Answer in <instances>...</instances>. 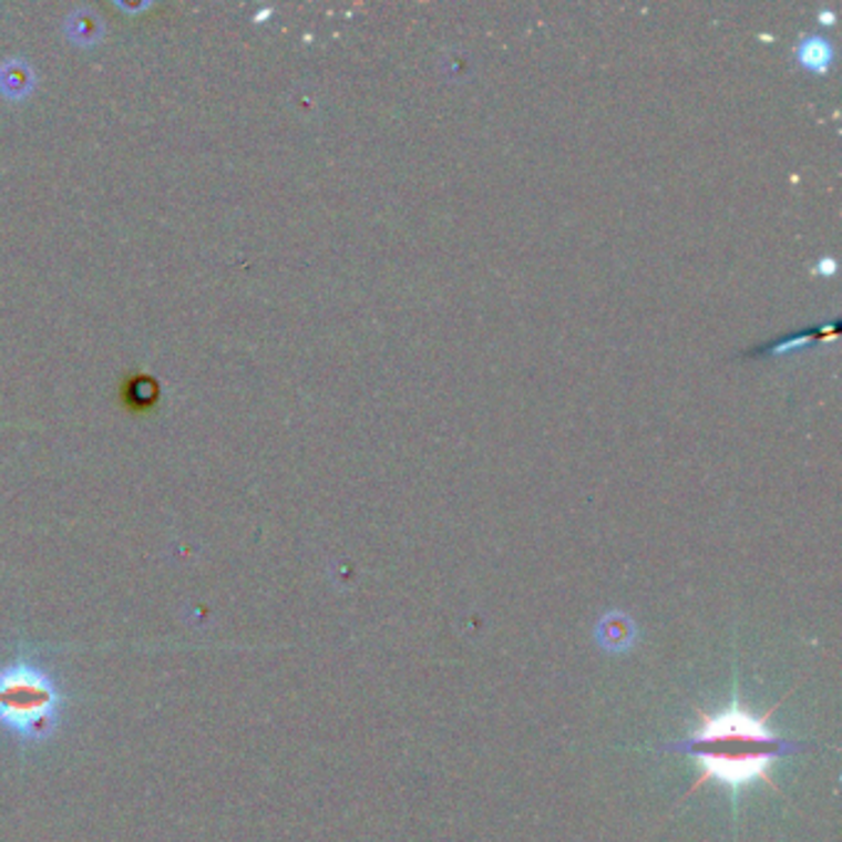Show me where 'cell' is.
Here are the masks:
<instances>
[{
  "label": "cell",
  "mask_w": 842,
  "mask_h": 842,
  "mask_svg": "<svg viewBox=\"0 0 842 842\" xmlns=\"http://www.w3.org/2000/svg\"><path fill=\"white\" fill-rule=\"evenodd\" d=\"M771 711H766L763 717L753 715L751 709L741 705L737 692H733L731 705L719 715H707V711L697 709L699 727L685 741L667 747V751L685 753L699 769L689 793L709 781L729 788L733 798L753 783L776 788L771 769L795 753L798 743L766 725Z\"/></svg>",
  "instance_id": "obj_1"
},
{
  "label": "cell",
  "mask_w": 842,
  "mask_h": 842,
  "mask_svg": "<svg viewBox=\"0 0 842 842\" xmlns=\"http://www.w3.org/2000/svg\"><path fill=\"white\" fill-rule=\"evenodd\" d=\"M64 695L40 660L20 653L0 667V729L20 743H42L60 729Z\"/></svg>",
  "instance_id": "obj_2"
},
{
  "label": "cell",
  "mask_w": 842,
  "mask_h": 842,
  "mask_svg": "<svg viewBox=\"0 0 842 842\" xmlns=\"http://www.w3.org/2000/svg\"><path fill=\"white\" fill-rule=\"evenodd\" d=\"M795 58L801 68L813 74H825L835 60V48L825 35H805L795 48Z\"/></svg>",
  "instance_id": "obj_3"
},
{
  "label": "cell",
  "mask_w": 842,
  "mask_h": 842,
  "mask_svg": "<svg viewBox=\"0 0 842 842\" xmlns=\"http://www.w3.org/2000/svg\"><path fill=\"white\" fill-rule=\"evenodd\" d=\"M596 640L600 647H606L610 653H623L628 650L635 640V625L623 613H610L598 623L596 628Z\"/></svg>",
  "instance_id": "obj_4"
}]
</instances>
